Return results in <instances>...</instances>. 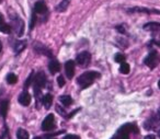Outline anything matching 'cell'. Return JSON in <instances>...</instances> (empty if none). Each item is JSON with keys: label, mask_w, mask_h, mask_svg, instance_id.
<instances>
[{"label": "cell", "mask_w": 160, "mask_h": 139, "mask_svg": "<svg viewBox=\"0 0 160 139\" xmlns=\"http://www.w3.org/2000/svg\"><path fill=\"white\" fill-rule=\"evenodd\" d=\"M42 104L44 105V107L46 108V110H48L52 106V104H53V95H52L51 93L45 94L44 97H42Z\"/></svg>", "instance_id": "16"}, {"label": "cell", "mask_w": 160, "mask_h": 139, "mask_svg": "<svg viewBox=\"0 0 160 139\" xmlns=\"http://www.w3.org/2000/svg\"><path fill=\"white\" fill-rule=\"evenodd\" d=\"M158 87H159V89H160V80H159V82H158Z\"/></svg>", "instance_id": "36"}, {"label": "cell", "mask_w": 160, "mask_h": 139, "mask_svg": "<svg viewBox=\"0 0 160 139\" xmlns=\"http://www.w3.org/2000/svg\"><path fill=\"white\" fill-rule=\"evenodd\" d=\"M0 32H2L5 34L11 33V27L8 23H6L5 18L1 13H0Z\"/></svg>", "instance_id": "13"}, {"label": "cell", "mask_w": 160, "mask_h": 139, "mask_svg": "<svg viewBox=\"0 0 160 139\" xmlns=\"http://www.w3.org/2000/svg\"><path fill=\"white\" fill-rule=\"evenodd\" d=\"M48 70H49V72H51L52 75L58 72V71L60 70L59 62H58L57 59H52L51 62H49V64H48Z\"/></svg>", "instance_id": "14"}, {"label": "cell", "mask_w": 160, "mask_h": 139, "mask_svg": "<svg viewBox=\"0 0 160 139\" xmlns=\"http://www.w3.org/2000/svg\"><path fill=\"white\" fill-rule=\"evenodd\" d=\"M25 47H27V41H17L16 43H14V53L18 55V54L22 53L23 51L25 49Z\"/></svg>", "instance_id": "15"}, {"label": "cell", "mask_w": 160, "mask_h": 139, "mask_svg": "<svg viewBox=\"0 0 160 139\" xmlns=\"http://www.w3.org/2000/svg\"><path fill=\"white\" fill-rule=\"evenodd\" d=\"M1 51H2V44H1V42H0V53H1Z\"/></svg>", "instance_id": "34"}, {"label": "cell", "mask_w": 160, "mask_h": 139, "mask_svg": "<svg viewBox=\"0 0 160 139\" xmlns=\"http://www.w3.org/2000/svg\"><path fill=\"white\" fill-rule=\"evenodd\" d=\"M1 2H2V0H0V3H1Z\"/></svg>", "instance_id": "39"}, {"label": "cell", "mask_w": 160, "mask_h": 139, "mask_svg": "<svg viewBox=\"0 0 160 139\" xmlns=\"http://www.w3.org/2000/svg\"><path fill=\"white\" fill-rule=\"evenodd\" d=\"M116 30H118L120 33H122V34H125L126 33V30H125V27H124V25L123 24H121V25H118V27H115Z\"/></svg>", "instance_id": "28"}, {"label": "cell", "mask_w": 160, "mask_h": 139, "mask_svg": "<svg viewBox=\"0 0 160 139\" xmlns=\"http://www.w3.org/2000/svg\"><path fill=\"white\" fill-rule=\"evenodd\" d=\"M64 139H80V137L77 136V135H66Z\"/></svg>", "instance_id": "29"}, {"label": "cell", "mask_w": 160, "mask_h": 139, "mask_svg": "<svg viewBox=\"0 0 160 139\" xmlns=\"http://www.w3.org/2000/svg\"><path fill=\"white\" fill-rule=\"evenodd\" d=\"M59 101H60V103L65 106H69L72 104V99H71V97H69V95H62V97H59Z\"/></svg>", "instance_id": "21"}, {"label": "cell", "mask_w": 160, "mask_h": 139, "mask_svg": "<svg viewBox=\"0 0 160 139\" xmlns=\"http://www.w3.org/2000/svg\"><path fill=\"white\" fill-rule=\"evenodd\" d=\"M18 81V77L14 73H8L7 75V82L9 84H16Z\"/></svg>", "instance_id": "23"}, {"label": "cell", "mask_w": 160, "mask_h": 139, "mask_svg": "<svg viewBox=\"0 0 160 139\" xmlns=\"http://www.w3.org/2000/svg\"><path fill=\"white\" fill-rule=\"evenodd\" d=\"M12 27H13L14 31H16L17 35L19 37L24 34V22L21 18H19L18 16H13L12 17Z\"/></svg>", "instance_id": "4"}, {"label": "cell", "mask_w": 160, "mask_h": 139, "mask_svg": "<svg viewBox=\"0 0 160 139\" xmlns=\"http://www.w3.org/2000/svg\"><path fill=\"white\" fill-rule=\"evenodd\" d=\"M159 62H160V56L157 51H151L144 60L145 65L147 67H149L150 69L156 68L158 66V64H159Z\"/></svg>", "instance_id": "3"}, {"label": "cell", "mask_w": 160, "mask_h": 139, "mask_svg": "<svg viewBox=\"0 0 160 139\" xmlns=\"http://www.w3.org/2000/svg\"><path fill=\"white\" fill-rule=\"evenodd\" d=\"M57 83L59 86V88H62V87L66 84V81H65V78L62 76H58L57 77Z\"/></svg>", "instance_id": "27"}, {"label": "cell", "mask_w": 160, "mask_h": 139, "mask_svg": "<svg viewBox=\"0 0 160 139\" xmlns=\"http://www.w3.org/2000/svg\"><path fill=\"white\" fill-rule=\"evenodd\" d=\"M34 12L38 14H44L47 12V6L44 0H40L34 5Z\"/></svg>", "instance_id": "11"}, {"label": "cell", "mask_w": 160, "mask_h": 139, "mask_svg": "<svg viewBox=\"0 0 160 139\" xmlns=\"http://www.w3.org/2000/svg\"><path fill=\"white\" fill-rule=\"evenodd\" d=\"M33 79H34V72L32 71V72L30 73L29 77H28V79L25 80V82H24V89H25V90H27V89L31 86V83L33 82Z\"/></svg>", "instance_id": "24"}, {"label": "cell", "mask_w": 160, "mask_h": 139, "mask_svg": "<svg viewBox=\"0 0 160 139\" xmlns=\"http://www.w3.org/2000/svg\"><path fill=\"white\" fill-rule=\"evenodd\" d=\"M69 3H70V0H62L59 3H58V6L56 7V10H57L58 12H64L67 10V8H68Z\"/></svg>", "instance_id": "19"}, {"label": "cell", "mask_w": 160, "mask_h": 139, "mask_svg": "<svg viewBox=\"0 0 160 139\" xmlns=\"http://www.w3.org/2000/svg\"><path fill=\"white\" fill-rule=\"evenodd\" d=\"M90 62H91V55L89 52H81L80 54H78L76 58V62L82 68H86L90 64Z\"/></svg>", "instance_id": "5"}, {"label": "cell", "mask_w": 160, "mask_h": 139, "mask_svg": "<svg viewBox=\"0 0 160 139\" xmlns=\"http://www.w3.org/2000/svg\"><path fill=\"white\" fill-rule=\"evenodd\" d=\"M113 139H118V137H116V136H115V137H114V138H113Z\"/></svg>", "instance_id": "38"}, {"label": "cell", "mask_w": 160, "mask_h": 139, "mask_svg": "<svg viewBox=\"0 0 160 139\" xmlns=\"http://www.w3.org/2000/svg\"><path fill=\"white\" fill-rule=\"evenodd\" d=\"M34 51L38 54H41V55L47 56V57H53V54H52V51L49 48H47L45 45L41 44V43H35L34 44Z\"/></svg>", "instance_id": "9"}, {"label": "cell", "mask_w": 160, "mask_h": 139, "mask_svg": "<svg viewBox=\"0 0 160 139\" xmlns=\"http://www.w3.org/2000/svg\"><path fill=\"white\" fill-rule=\"evenodd\" d=\"M142 27H144V30H147V31H158V30H160V23L159 22H148Z\"/></svg>", "instance_id": "18"}, {"label": "cell", "mask_w": 160, "mask_h": 139, "mask_svg": "<svg viewBox=\"0 0 160 139\" xmlns=\"http://www.w3.org/2000/svg\"><path fill=\"white\" fill-rule=\"evenodd\" d=\"M152 43L155 45H157V46H159L160 47V41H152Z\"/></svg>", "instance_id": "33"}, {"label": "cell", "mask_w": 160, "mask_h": 139, "mask_svg": "<svg viewBox=\"0 0 160 139\" xmlns=\"http://www.w3.org/2000/svg\"><path fill=\"white\" fill-rule=\"evenodd\" d=\"M159 123H160V117L153 116V117H151V118H149L148 121L145 122L144 127H145V129H147V130H155L158 128V126H160Z\"/></svg>", "instance_id": "8"}, {"label": "cell", "mask_w": 160, "mask_h": 139, "mask_svg": "<svg viewBox=\"0 0 160 139\" xmlns=\"http://www.w3.org/2000/svg\"><path fill=\"white\" fill-rule=\"evenodd\" d=\"M7 134H8V127L7 126H5V132L0 135V139H5L6 136H7Z\"/></svg>", "instance_id": "31"}, {"label": "cell", "mask_w": 160, "mask_h": 139, "mask_svg": "<svg viewBox=\"0 0 160 139\" xmlns=\"http://www.w3.org/2000/svg\"><path fill=\"white\" fill-rule=\"evenodd\" d=\"M18 101H19V103H20L21 105H23V106H29L30 103H31V95H30L29 92L24 91V92H22L20 94V97H19Z\"/></svg>", "instance_id": "12"}, {"label": "cell", "mask_w": 160, "mask_h": 139, "mask_svg": "<svg viewBox=\"0 0 160 139\" xmlns=\"http://www.w3.org/2000/svg\"><path fill=\"white\" fill-rule=\"evenodd\" d=\"M75 62L73 60H68L65 64V72L68 79H72L73 75H75Z\"/></svg>", "instance_id": "10"}, {"label": "cell", "mask_w": 160, "mask_h": 139, "mask_svg": "<svg viewBox=\"0 0 160 139\" xmlns=\"http://www.w3.org/2000/svg\"><path fill=\"white\" fill-rule=\"evenodd\" d=\"M145 139H156V138L153 135H147V136L145 137Z\"/></svg>", "instance_id": "32"}, {"label": "cell", "mask_w": 160, "mask_h": 139, "mask_svg": "<svg viewBox=\"0 0 160 139\" xmlns=\"http://www.w3.org/2000/svg\"><path fill=\"white\" fill-rule=\"evenodd\" d=\"M46 82H47V77H46V75H45V72L40 71V72L36 73V75L34 76V79H33L34 94L41 93L42 89L46 86Z\"/></svg>", "instance_id": "2"}, {"label": "cell", "mask_w": 160, "mask_h": 139, "mask_svg": "<svg viewBox=\"0 0 160 139\" xmlns=\"http://www.w3.org/2000/svg\"><path fill=\"white\" fill-rule=\"evenodd\" d=\"M114 60H115L116 62H120V64H122V62H125V55H124V54H121V53L115 54V56H114Z\"/></svg>", "instance_id": "25"}, {"label": "cell", "mask_w": 160, "mask_h": 139, "mask_svg": "<svg viewBox=\"0 0 160 139\" xmlns=\"http://www.w3.org/2000/svg\"><path fill=\"white\" fill-rule=\"evenodd\" d=\"M34 139H42V138H41V137H35Z\"/></svg>", "instance_id": "35"}, {"label": "cell", "mask_w": 160, "mask_h": 139, "mask_svg": "<svg viewBox=\"0 0 160 139\" xmlns=\"http://www.w3.org/2000/svg\"><path fill=\"white\" fill-rule=\"evenodd\" d=\"M29 132L23 128H19L17 132V139H29Z\"/></svg>", "instance_id": "20"}, {"label": "cell", "mask_w": 160, "mask_h": 139, "mask_svg": "<svg viewBox=\"0 0 160 139\" xmlns=\"http://www.w3.org/2000/svg\"><path fill=\"white\" fill-rule=\"evenodd\" d=\"M128 13H146V14H151V13H157L160 14L159 10H156V9H148V8H144V7H133V8H128L126 10Z\"/></svg>", "instance_id": "7"}, {"label": "cell", "mask_w": 160, "mask_h": 139, "mask_svg": "<svg viewBox=\"0 0 160 139\" xmlns=\"http://www.w3.org/2000/svg\"><path fill=\"white\" fill-rule=\"evenodd\" d=\"M56 110H57V112L59 113L60 115H64V116H66V112H65V110H62L59 105H56Z\"/></svg>", "instance_id": "30"}, {"label": "cell", "mask_w": 160, "mask_h": 139, "mask_svg": "<svg viewBox=\"0 0 160 139\" xmlns=\"http://www.w3.org/2000/svg\"><path fill=\"white\" fill-rule=\"evenodd\" d=\"M48 139H55V138H48Z\"/></svg>", "instance_id": "40"}, {"label": "cell", "mask_w": 160, "mask_h": 139, "mask_svg": "<svg viewBox=\"0 0 160 139\" xmlns=\"http://www.w3.org/2000/svg\"><path fill=\"white\" fill-rule=\"evenodd\" d=\"M54 127H55V117H54V114H48L42 123V130L49 132Z\"/></svg>", "instance_id": "6"}, {"label": "cell", "mask_w": 160, "mask_h": 139, "mask_svg": "<svg viewBox=\"0 0 160 139\" xmlns=\"http://www.w3.org/2000/svg\"><path fill=\"white\" fill-rule=\"evenodd\" d=\"M8 108H9V101L8 100H3L1 103H0V115L6 118L8 113Z\"/></svg>", "instance_id": "17"}, {"label": "cell", "mask_w": 160, "mask_h": 139, "mask_svg": "<svg viewBox=\"0 0 160 139\" xmlns=\"http://www.w3.org/2000/svg\"><path fill=\"white\" fill-rule=\"evenodd\" d=\"M159 137H160V132H159Z\"/></svg>", "instance_id": "41"}, {"label": "cell", "mask_w": 160, "mask_h": 139, "mask_svg": "<svg viewBox=\"0 0 160 139\" xmlns=\"http://www.w3.org/2000/svg\"><path fill=\"white\" fill-rule=\"evenodd\" d=\"M158 116L160 117V111H159V112H158Z\"/></svg>", "instance_id": "37"}, {"label": "cell", "mask_w": 160, "mask_h": 139, "mask_svg": "<svg viewBox=\"0 0 160 139\" xmlns=\"http://www.w3.org/2000/svg\"><path fill=\"white\" fill-rule=\"evenodd\" d=\"M36 13L33 11V13H32V18H31V22H30V30H33L34 25L36 24Z\"/></svg>", "instance_id": "26"}, {"label": "cell", "mask_w": 160, "mask_h": 139, "mask_svg": "<svg viewBox=\"0 0 160 139\" xmlns=\"http://www.w3.org/2000/svg\"><path fill=\"white\" fill-rule=\"evenodd\" d=\"M98 78H100V73L98 71H93V70L86 71V72H83L82 75H80L77 78V83L79 84V87L81 89H87Z\"/></svg>", "instance_id": "1"}, {"label": "cell", "mask_w": 160, "mask_h": 139, "mask_svg": "<svg viewBox=\"0 0 160 139\" xmlns=\"http://www.w3.org/2000/svg\"><path fill=\"white\" fill-rule=\"evenodd\" d=\"M129 70H131V67H129V65L127 64V62H122L120 66V72L123 73V75H127V73H129Z\"/></svg>", "instance_id": "22"}]
</instances>
